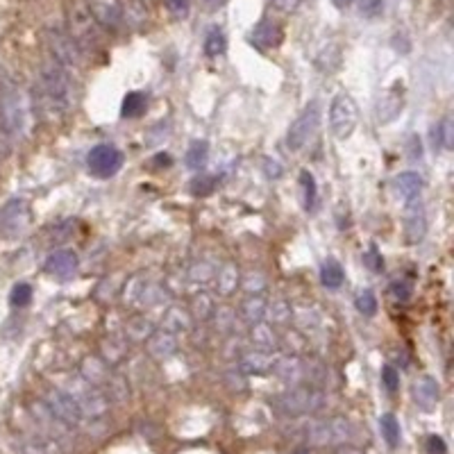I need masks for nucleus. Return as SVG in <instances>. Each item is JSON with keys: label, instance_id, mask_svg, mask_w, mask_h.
<instances>
[{"label": "nucleus", "instance_id": "obj_39", "mask_svg": "<svg viewBox=\"0 0 454 454\" xmlns=\"http://www.w3.org/2000/svg\"><path fill=\"white\" fill-rule=\"evenodd\" d=\"M214 186H216V180L214 178H209V175H195L189 184V189L193 195H209L214 191Z\"/></svg>", "mask_w": 454, "mask_h": 454}, {"label": "nucleus", "instance_id": "obj_49", "mask_svg": "<svg viewBox=\"0 0 454 454\" xmlns=\"http://www.w3.org/2000/svg\"><path fill=\"white\" fill-rule=\"evenodd\" d=\"M366 264H370V269L372 271H375V273H379L382 269H384V259L379 257V254H377V250H375V246H372L368 252H366Z\"/></svg>", "mask_w": 454, "mask_h": 454}, {"label": "nucleus", "instance_id": "obj_15", "mask_svg": "<svg viewBox=\"0 0 454 454\" xmlns=\"http://www.w3.org/2000/svg\"><path fill=\"white\" fill-rule=\"evenodd\" d=\"M275 375L286 382V384H302V382H307V366L302 359H298L296 355H288V357H277V362L273 366Z\"/></svg>", "mask_w": 454, "mask_h": 454}, {"label": "nucleus", "instance_id": "obj_29", "mask_svg": "<svg viewBox=\"0 0 454 454\" xmlns=\"http://www.w3.org/2000/svg\"><path fill=\"white\" fill-rule=\"evenodd\" d=\"M153 332H155V325L144 316H136L132 320H127L125 325V336L132 341H146Z\"/></svg>", "mask_w": 454, "mask_h": 454}, {"label": "nucleus", "instance_id": "obj_6", "mask_svg": "<svg viewBox=\"0 0 454 454\" xmlns=\"http://www.w3.org/2000/svg\"><path fill=\"white\" fill-rule=\"evenodd\" d=\"M320 121H323L320 104L316 100H311L307 107L298 114V119L291 123V127H288V132H286V146H288V150L298 153V150L305 148L311 141V139L316 136L318 127H320Z\"/></svg>", "mask_w": 454, "mask_h": 454}, {"label": "nucleus", "instance_id": "obj_10", "mask_svg": "<svg viewBox=\"0 0 454 454\" xmlns=\"http://www.w3.org/2000/svg\"><path fill=\"white\" fill-rule=\"evenodd\" d=\"M87 166H89V173H91L93 178H100V180L112 178L123 166V153H121L119 148H114V146L100 144V146L89 150Z\"/></svg>", "mask_w": 454, "mask_h": 454}, {"label": "nucleus", "instance_id": "obj_25", "mask_svg": "<svg viewBox=\"0 0 454 454\" xmlns=\"http://www.w3.org/2000/svg\"><path fill=\"white\" fill-rule=\"evenodd\" d=\"M23 454H64L62 443L50 436H34L23 443Z\"/></svg>", "mask_w": 454, "mask_h": 454}, {"label": "nucleus", "instance_id": "obj_54", "mask_svg": "<svg viewBox=\"0 0 454 454\" xmlns=\"http://www.w3.org/2000/svg\"><path fill=\"white\" fill-rule=\"evenodd\" d=\"M293 454H313V452H311L309 448H298V450H296Z\"/></svg>", "mask_w": 454, "mask_h": 454}, {"label": "nucleus", "instance_id": "obj_37", "mask_svg": "<svg viewBox=\"0 0 454 454\" xmlns=\"http://www.w3.org/2000/svg\"><path fill=\"white\" fill-rule=\"evenodd\" d=\"M9 302L14 307H26L32 302V286L28 282H18L9 293Z\"/></svg>", "mask_w": 454, "mask_h": 454}, {"label": "nucleus", "instance_id": "obj_24", "mask_svg": "<svg viewBox=\"0 0 454 454\" xmlns=\"http://www.w3.org/2000/svg\"><path fill=\"white\" fill-rule=\"evenodd\" d=\"M291 316H293V309H291V305H288L286 300L275 298L271 302H266L264 318L269 320L271 325H284V323L291 320Z\"/></svg>", "mask_w": 454, "mask_h": 454}, {"label": "nucleus", "instance_id": "obj_53", "mask_svg": "<svg viewBox=\"0 0 454 454\" xmlns=\"http://www.w3.org/2000/svg\"><path fill=\"white\" fill-rule=\"evenodd\" d=\"M332 3H334L336 7H339V9H345L347 5H350V3H352V0H332Z\"/></svg>", "mask_w": 454, "mask_h": 454}, {"label": "nucleus", "instance_id": "obj_13", "mask_svg": "<svg viewBox=\"0 0 454 454\" xmlns=\"http://www.w3.org/2000/svg\"><path fill=\"white\" fill-rule=\"evenodd\" d=\"M28 225V202L26 200H11L0 209V232L7 237L21 234Z\"/></svg>", "mask_w": 454, "mask_h": 454}, {"label": "nucleus", "instance_id": "obj_19", "mask_svg": "<svg viewBox=\"0 0 454 454\" xmlns=\"http://www.w3.org/2000/svg\"><path fill=\"white\" fill-rule=\"evenodd\" d=\"M77 271V254L71 250H57L45 259V273L55 277H71Z\"/></svg>", "mask_w": 454, "mask_h": 454}, {"label": "nucleus", "instance_id": "obj_5", "mask_svg": "<svg viewBox=\"0 0 454 454\" xmlns=\"http://www.w3.org/2000/svg\"><path fill=\"white\" fill-rule=\"evenodd\" d=\"M68 34L75 39L80 50H91L100 45V26L85 3H73L68 9Z\"/></svg>", "mask_w": 454, "mask_h": 454}, {"label": "nucleus", "instance_id": "obj_36", "mask_svg": "<svg viewBox=\"0 0 454 454\" xmlns=\"http://www.w3.org/2000/svg\"><path fill=\"white\" fill-rule=\"evenodd\" d=\"M355 305L359 309V313H364V316H375V311H377V298L372 291H362V293L357 296L355 300Z\"/></svg>", "mask_w": 454, "mask_h": 454}, {"label": "nucleus", "instance_id": "obj_38", "mask_svg": "<svg viewBox=\"0 0 454 454\" xmlns=\"http://www.w3.org/2000/svg\"><path fill=\"white\" fill-rule=\"evenodd\" d=\"M300 186H302V191H305V207L311 209L313 202H316V180H313L309 171L300 173Z\"/></svg>", "mask_w": 454, "mask_h": 454}, {"label": "nucleus", "instance_id": "obj_22", "mask_svg": "<svg viewBox=\"0 0 454 454\" xmlns=\"http://www.w3.org/2000/svg\"><path fill=\"white\" fill-rule=\"evenodd\" d=\"M191 325H193L191 313L186 311L184 307H178V305L168 307V309H166V313H164V318H161V330L173 332V334L189 332V330H191Z\"/></svg>", "mask_w": 454, "mask_h": 454}, {"label": "nucleus", "instance_id": "obj_23", "mask_svg": "<svg viewBox=\"0 0 454 454\" xmlns=\"http://www.w3.org/2000/svg\"><path fill=\"white\" fill-rule=\"evenodd\" d=\"M239 282H241V277H239V269L234 264L220 266L216 273V291L220 296H232L237 291Z\"/></svg>", "mask_w": 454, "mask_h": 454}, {"label": "nucleus", "instance_id": "obj_21", "mask_svg": "<svg viewBox=\"0 0 454 454\" xmlns=\"http://www.w3.org/2000/svg\"><path fill=\"white\" fill-rule=\"evenodd\" d=\"M393 191L398 193L400 200H416L418 193L423 191V178L414 171H404L393 180Z\"/></svg>", "mask_w": 454, "mask_h": 454}, {"label": "nucleus", "instance_id": "obj_46", "mask_svg": "<svg viewBox=\"0 0 454 454\" xmlns=\"http://www.w3.org/2000/svg\"><path fill=\"white\" fill-rule=\"evenodd\" d=\"M168 11L175 18H186L189 16V0H166Z\"/></svg>", "mask_w": 454, "mask_h": 454}, {"label": "nucleus", "instance_id": "obj_20", "mask_svg": "<svg viewBox=\"0 0 454 454\" xmlns=\"http://www.w3.org/2000/svg\"><path fill=\"white\" fill-rule=\"evenodd\" d=\"M250 343L254 345V350H266V352H275L279 347V336L273 330L271 323H252L250 330Z\"/></svg>", "mask_w": 454, "mask_h": 454}, {"label": "nucleus", "instance_id": "obj_32", "mask_svg": "<svg viewBox=\"0 0 454 454\" xmlns=\"http://www.w3.org/2000/svg\"><path fill=\"white\" fill-rule=\"evenodd\" d=\"M379 427H382V436L387 438V443L391 448H398L400 443V423L395 421L393 414H384L379 418Z\"/></svg>", "mask_w": 454, "mask_h": 454}, {"label": "nucleus", "instance_id": "obj_18", "mask_svg": "<svg viewBox=\"0 0 454 454\" xmlns=\"http://www.w3.org/2000/svg\"><path fill=\"white\" fill-rule=\"evenodd\" d=\"M275 362H277L275 352L254 350V352H248L241 357L239 372H243V375H266V372L273 370Z\"/></svg>", "mask_w": 454, "mask_h": 454}, {"label": "nucleus", "instance_id": "obj_11", "mask_svg": "<svg viewBox=\"0 0 454 454\" xmlns=\"http://www.w3.org/2000/svg\"><path fill=\"white\" fill-rule=\"evenodd\" d=\"M43 404L48 406V409L53 411V416L60 418L66 427H77V425H82V421H85V416H82V411H80L77 402L62 389L48 391Z\"/></svg>", "mask_w": 454, "mask_h": 454}, {"label": "nucleus", "instance_id": "obj_44", "mask_svg": "<svg viewBox=\"0 0 454 454\" xmlns=\"http://www.w3.org/2000/svg\"><path fill=\"white\" fill-rule=\"evenodd\" d=\"M391 293L395 296V300L409 302V300H411V284L404 282V279H398V282L391 284Z\"/></svg>", "mask_w": 454, "mask_h": 454}, {"label": "nucleus", "instance_id": "obj_34", "mask_svg": "<svg viewBox=\"0 0 454 454\" xmlns=\"http://www.w3.org/2000/svg\"><path fill=\"white\" fill-rule=\"evenodd\" d=\"M212 313H214V302L212 298H209L207 293H198L193 298V316L195 320H209L212 318Z\"/></svg>", "mask_w": 454, "mask_h": 454}, {"label": "nucleus", "instance_id": "obj_35", "mask_svg": "<svg viewBox=\"0 0 454 454\" xmlns=\"http://www.w3.org/2000/svg\"><path fill=\"white\" fill-rule=\"evenodd\" d=\"M125 357V343L119 341V345H114V339H107L102 343V362L104 364H119Z\"/></svg>", "mask_w": 454, "mask_h": 454}, {"label": "nucleus", "instance_id": "obj_47", "mask_svg": "<svg viewBox=\"0 0 454 454\" xmlns=\"http://www.w3.org/2000/svg\"><path fill=\"white\" fill-rule=\"evenodd\" d=\"M427 454H448V445L441 436H429L427 438Z\"/></svg>", "mask_w": 454, "mask_h": 454}, {"label": "nucleus", "instance_id": "obj_9", "mask_svg": "<svg viewBox=\"0 0 454 454\" xmlns=\"http://www.w3.org/2000/svg\"><path fill=\"white\" fill-rule=\"evenodd\" d=\"M45 41H48L53 60L60 62L64 68L82 66V50H80V45L75 43V39L68 34V30L50 26L48 30H45Z\"/></svg>", "mask_w": 454, "mask_h": 454}, {"label": "nucleus", "instance_id": "obj_41", "mask_svg": "<svg viewBox=\"0 0 454 454\" xmlns=\"http://www.w3.org/2000/svg\"><path fill=\"white\" fill-rule=\"evenodd\" d=\"M384 7V0H357V9H359V14L366 16V18H372V16H377L379 11Z\"/></svg>", "mask_w": 454, "mask_h": 454}, {"label": "nucleus", "instance_id": "obj_50", "mask_svg": "<svg viewBox=\"0 0 454 454\" xmlns=\"http://www.w3.org/2000/svg\"><path fill=\"white\" fill-rule=\"evenodd\" d=\"M216 318H220V323L216 320V325H218L220 332L232 330V311H229V309H218V311H216Z\"/></svg>", "mask_w": 454, "mask_h": 454}, {"label": "nucleus", "instance_id": "obj_28", "mask_svg": "<svg viewBox=\"0 0 454 454\" xmlns=\"http://www.w3.org/2000/svg\"><path fill=\"white\" fill-rule=\"evenodd\" d=\"M425 229H427V220L421 207H411L409 209V216H406V237H409L411 243H418L425 237Z\"/></svg>", "mask_w": 454, "mask_h": 454}, {"label": "nucleus", "instance_id": "obj_4", "mask_svg": "<svg viewBox=\"0 0 454 454\" xmlns=\"http://www.w3.org/2000/svg\"><path fill=\"white\" fill-rule=\"evenodd\" d=\"M325 393L318 387H302V384H296V387H291L288 391L275 395L271 400L273 409L277 414H282L286 418H298V416H309V414H316L325 406Z\"/></svg>", "mask_w": 454, "mask_h": 454}, {"label": "nucleus", "instance_id": "obj_30", "mask_svg": "<svg viewBox=\"0 0 454 454\" xmlns=\"http://www.w3.org/2000/svg\"><path fill=\"white\" fill-rule=\"evenodd\" d=\"M266 311V300L261 296H248L241 302V316L248 323H259Z\"/></svg>", "mask_w": 454, "mask_h": 454}, {"label": "nucleus", "instance_id": "obj_52", "mask_svg": "<svg viewBox=\"0 0 454 454\" xmlns=\"http://www.w3.org/2000/svg\"><path fill=\"white\" fill-rule=\"evenodd\" d=\"M205 5H209V7H220V5H225L227 0H202Z\"/></svg>", "mask_w": 454, "mask_h": 454}, {"label": "nucleus", "instance_id": "obj_26", "mask_svg": "<svg viewBox=\"0 0 454 454\" xmlns=\"http://www.w3.org/2000/svg\"><path fill=\"white\" fill-rule=\"evenodd\" d=\"M148 109V98L144 96L141 91H132L127 93V96L123 98V104H121V116L123 119H139V116H144Z\"/></svg>", "mask_w": 454, "mask_h": 454}, {"label": "nucleus", "instance_id": "obj_48", "mask_svg": "<svg viewBox=\"0 0 454 454\" xmlns=\"http://www.w3.org/2000/svg\"><path fill=\"white\" fill-rule=\"evenodd\" d=\"M302 0H271V5L277 11H284V14H291V11H296L300 7Z\"/></svg>", "mask_w": 454, "mask_h": 454}, {"label": "nucleus", "instance_id": "obj_3", "mask_svg": "<svg viewBox=\"0 0 454 454\" xmlns=\"http://www.w3.org/2000/svg\"><path fill=\"white\" fill-rule=\"evenodd\" d=\"M302 436L309 448H341L357 438V427L347 418H323L311 421Z\"/></svg>", "mask_w": 454, "mask_h": 454}, {"label": "nucleus", "instance_id": "obj_12", "mask_svg": "<svg viewBox=\"0 0 454 454\" xmlns=\"http://www.w3.org/2000/svg\"><path fill=\"white\" fill-rule=\"evenodd\" d=\"M91 16L98 21V26L104 30H119L125 21V9L121 0H85Z\"/></svg>", "mask_w": 454, "mask_h": 454}, {"label": "nucleus", "instance_id": "obj_2", "mask_svg": "<svg viewBox=\"0 0 454 454\" xmlns=\"http://www.w3.org/2000/svg\"><path fill=\"white\" fill-rule=\"evenodd\" d=\"M30 123V102L7 73H0V125L7 136L21 139Z\"/></svg>", "mask_w": 454, "mask_h": 454}, {"label": "nucleus", "instance_id": "obj_42", "mask_svg": "<svg viewBox=\"0 0 454 454\" xmlns=\"http://www.w3.org/2000/svg\"><path fill=\"white\" fill-rule=\"evenodd\" d=\"M212 277H214V269H212V266H209L207 261H200V264L191 266V279H193V282L205 284V282H209Z\"/></svg>", "mask_w": 454, "mask_h": 454}, {"label": "nucleus", "instance_id": "obj_7", "mask_svg": "<svg viewBox=\"0 0 454 454\" xmlns=\"http://www.w3.org/2000/svg\"><path fill=\"white\" fill-rule=\"evenodd\" d=\"M359 125V107L352 96L347 93H339L334 96L332 104H330V127L332 134L339 139V141H345L350 139Z\"/></svg>", "mask_w": 454, "mask_h": 454}, {"label": "nucleus", "instance_id": "obj_51", "mask_svg": "<svg viewBox=\"0 0 454 454\" xmlns=\"http://www.w3.org/2000/svg\"><path fill=\"white\" fill-rule=\"evenodd\" d=\"M334 454H364L362 450H357V448H350V445H341L339 450H336Z\"/></svg>", "mask_w": 454, "mask_h": 454}, {"label": "nucleus", "instance_id": "obj_31", "mask_svg": "<svg viewBox=\"0 0 454 454\" xmlns=\"http://www.w3.org/2000/svg\"><path fill=\"white\" fill-rule=\"evenodd\" d=\"M207 157H209V146L207 141H193L186 150V166L191 171H200L207 164Z\"/></svg>", "mask_w": 454, "mask_h": 454}, {"label": "nucleus", "instance_id": "obj_16", "mask_svg": "<svg viewBox=\"0 0 454 454\" xmlns=\"http://www.w3.org/2000/svg\"><path fill=\"white\" fill-rule=\"evenodd\" d=\"M146 347H148V352L153 359H168L178 350V334L159 328L146 339Z\"/></svg>", "mask_w": 454, "mask_h": 454}, {"label": "nucleus", "instance_id": "obj_45", "mask_svg": "<svg viewBox=\"0 0 454 454\" xmlns=\"http://www.w3.org/2000/svg\"><path fill=\"white\" fill-rule=\"evenodd\" d=\"M438 132H441V144H443L445 150H452L454 146V130H452V121L445 119L443 123L438 125Z\"/></svg>", "mask_w": 454, "mask_h": 454}, {"label": "nucleus", "instance_id": "obj_14", "mask_svg": "<svg viewBox=\"0 0 454 454\" xmlns=\"http://www.w3.org/2000/svg\"><path fill=\"white\" fill-rule=\"evenodd\" d=\"M284 41V32L282 28L277 26L275 21H259L257 26L252 28L250 32V43L254 45V48L259 50H273V48H279Z\"/></svg>", "mask_w": 454, "mask_h": 454}, {"label": "nucleus", "instance_id": "obj_27", "mask_svg": "<svg viewBox=\"0 0 454 454\" xmlns=\"http://www.w3.org/2000/svg\"><path fill=\"white\" fill-rule=\"evenodd\" d=\"M320 282H323L325 288H339L345 282L343 266L334 259H328L320 266Z\"/></svg>", "mask_w": 454, "mask_h": 454}, {"label": "nucleus", "instance_id": "obj_40", "mask_svg": "<svg viewBox=\"0 0 454 454\" xmlns=\"http://www.w3.org/2000/svg\"><path fill=\"white\" fill-rule=\"evenodd\" d=\"M243 288L250 296H261V291L266 288V277L261 273H248L246 279H243Z\"/></svg>", "mask_w": 454, "mask_h": 454}, {"label": "nucleus", "instance_id": "obj_43", "mask_svg": "<svg viewBox=\"0 0 454 454\" xmlns=\"http://www.w3.org/2000/svg\"><path fill=\"white\" fill-rule=\"evenodd\" d=\"M382 382H384V387H387L391 393H395V391H398V387H400L398 370H395L393 366H384L382 368Z\"/></svg>", "mask_w": 454, "mask_h": 454}, {"label": "nucleus", "instance_id": "obj_33", "mask_svg": "<svg viewBox=\"0 0 454 454\" xmlns=\"http://www.w3.org/2000/svg\"><path fill=\"white\" fill-rule=\"evenodd\" d=\"M227 48V41H225V34L220 32V28H212L207 32V37H205V53L209 57H218V55H223Z\"/></svg>", "mask_w": 454, "mask_h": 454}, {"label": "nucleus", "instance_id": "obj_8", "mask_svg": "<svg viewBox=\"0 0 454 454\" xmlns=\"http://www.w3.org/2000/svg\"><path fill=\"white\" fill-rule=\"evenodd\" d=\"M66 393L77 402L80 411L85 418H102L109 409V398L104 395L98 387H93L87 379H75L71 387L66 389Z\"/></svg>", "mask_w": 454, "mask_h": 454}, {"label": "nucleus", "instance_id": "obj_17", "mask_svg": "<svg viewBox=\"0 0 454 454\" xmlns=\"http://www.w3.org/2000/svg\"><path fill=\"white\" fill-rule=\"evenodd\" d=\"M411 393H414L416 404L421 406V409H425V411H432L434 406L438 404V398H441L438 384H436L434 377H429V375L418 377L414 382V387H411Z\"/></svg>", "mask_w": 454, "mask_h": 454}, {"label": "nucleus", "instance_id": "obj_1", "mask_svg": "<svg viewBox=\"0 0 454 454\" xmlns=\"http://www.w3.org/2000/svg\"><path fill=\"white\" fill-rule=\"evenodd\" d=\"M34 107L48 121H60L75 107V82L68 68L45 60L34 85Z\"/></svg>", "mask_w": 454, "mask_h": 454}]
</instances>
